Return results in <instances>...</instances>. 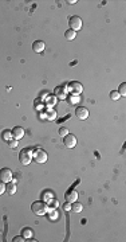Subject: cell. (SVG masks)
Returning a JSON list of instances; mask_svg holds the SVG:
<instances>
[{
	"mask_svg": "<svg viewBox=\"0 0 126 242\" xmlns=\"http://www.w3.org/2000/svg\"><path fill=\"white\" fill-rule=\"evenodd\" d=\"M75 36H77V32L73 31V30H67V31H64V38H66L67 40H74Z\"/></svg>",
	"mask_w": 126,
	"mask_h": 242,
	"instance_id": "obj_14",
	"label": "cell"
},
{
	"mask_svg": "<svg viewBox=\"0 0 126 242\" xmlns=\"http://www.w3.org/2000/svg\"><path fill=\"white\" fill-rule=\"evenodd\" d=\"M69 90L73 93L74 96H79L83 90V86H82L81 82H78V81H73L69 84Z\"/></svg>",
	"mask_w": 126,
	"mask_h": 242,
	"instance_id": "obj_6",
	"label": "cell"
},
{
	"mask_svg": "<svg viewBox=\"0 0 126 242\" xmlns=\"http://www.w3.org/2000/svg\"><path fill=\"white\" fill-rule=\"evenodd\" d=\"M8 145H10L11 148H16L18 147V140H10L8 141Z\"/></svg>",
	"mask_w": 126,
	"mask_h": 242,
	"instance_id": "obj_25",
	"label": "cell"
},
{
	"mask_svg": "<svg viewBox=\"0 0 126 242\" xmlns=\"http://www.w3.org/2000/svg\"><path fill=\"white\" fill-rule=\"evenodd\" d=\"M32 158H34V160H35L36 163L43 164V163L47 161V152L43 151V149H36V151L32 153Z\"/></svg>",
	"mask_w": 126,
	"mask_h": 242,
	"instance_id": "obj_4",
	"label": "cell"
},
{
	"mask_svg": "<svg viewBox=\"0 0 126 242\" xmlns=\"http://www.w3.org/2000/svg\"><path fill=\"white\" fill-rule=\"evenodd\" d=\"M71 210H73L74 213H81V211L83 210V206H82L81 203H78V202H74V203L71 204Z\"/></svg>",
	"mask_w": 126,
	"mask_h": 242,
	"instance_id": "obj_15",
	"label": "cell"
},
{
	"mask_svg": "<svg viewBox=\"0 0 126 242\" xmlns=\"http://www.w3.org/2000/svg\"><path fill=\"white\" fill-rule=\"evenodd\" d=\"M32 149L31 148H24L21 149V152L19 153V161H20L23 165H28L32 161Z\"/></svg>",
	"mask_w": 126,
	"mask_h": 242,
	"instance_id": "obj_2",
	"label": "cell"
},
{
	"mask_svg": "<svg viewBox=\"0 0 126 242\" xmlns=\"http://www.w3.org/2000/svg\"><path fill=\"white\" fill-rule=\"evenodd\" d=\"M6 192V183L0 180V195H3Z\"/></svg>",
	"mask_w": 126,
	"mask_h": 242,
	"instance_id": "obj_23",
	"label": "cell"
},
{
	"mask_svg": "<svg viewBox=\"0 0 126 242\" xmlns=\"http://www.w3.org/2000/svg\"><path fill=\"white\" fill-rule=\"evenodd\" d=\"M118 93L121 94V97H125V96H126V84H125V82L119 85V90H118Z\"/></svg>",
	"mask_w": 126,
	"mask_h": 242,
	"instance_id": "obj_20",
	"label": "cell"
},
{
	"mask_svg": "<svg viewBox=\"0 0 126 242\" xmlns=\"http://www.w3.org/2000/svg\"><path fill=\"white\" fill-rule=\"evenodd\" d=\"M50 219H51V221H56V219H58V214H56L55 209H54V211L50 214Z\"/></svg>",
	"mask_w": 126,
	"mask_h": 242,
	"instance_id": "obj_24",
	"label": "cell"
},
{
	"mask_svg": "<svg viewBox=\"0 0 126 242\" xmlns=\"http://www.w3.org/2000/svg\"><path fill=\"white\" fill-rule=\"evenodd\" d=\"M11 132H12V137H14L15 140H20L21 137L24 136V129L21 126H15Z\"/></svg>",
	"mask_w": 126,
	"mask_h": 242,
	"instance_id": "obj_10",
	"label": "cell"
},
{
	"mask_svg": "<svg viewBox=\"0 0 126 242\" xmlns=\"http://www.w3.org/2000/svg\"><path fill=\"white\" fill-rule=\"evenodd\" d=\"M47 207L48 206H47L44 202L36 200V202H34V203L31 204V210L35 215H44L46 213H47Z\"/></svg>",
	"mask_w": 126,
	"mask_h": 242,
	"instance_id": "obj_1",
	"label": "cell"
},
{
	"mask_svg": "<svg viewBox=\"0 0 126 242\" xmlns=\"http://www.w3.org/2000/svg\"><path fill=\"white\" fill-rule=\"evenodd\" d=\"M69 26H70V30H73V31L77 32L78 30H81L82 28V19L79 18V16H71L70 19H69Z\"/></svg>",
	"mask_w": 126,
	"mask_h": 242,
	"instance_id": "obj_3",
	"label": "cell"
},
{
	"mask_svg": "<svg viewBox=\"0 0 126 242\" xmlns=\"http://www.w3.org/2000/svg\"><path fill=\"white\" fill-rule=\"evenodd\" d=\"M78 199V194L77 191H74V190H69L66 192V200L69 203H74V202H77Z\"/></svg>",
	"mask_w": 126,
	"mask_h": 242,
	"instance_id": "obj_11",
	"label": "cell"
},
{
	"mask_svg": "<svg viewBox=\"0 0 126 242\" xmlns=\"http://www.w3.org/2000/svg\"><path fill=\"white\" fill-rule=\"evenodd\" d=\"M81 101V100H79V97H78V96H71L70 97V104H78V102Z\"/></svg>",
	"mask_w": 126,
	"mask_h": 242,
	"instance_id": "obj_21",
	"label": "cell"
},
{
	"mask_svg": "<svg viewBox=\"0 0 126 242\" xmlns=\"http://www.w3.org/2000/svg\"><path fill=\"white\" fill-rule=\"evenodd\" d=\"M44 49H46V43L43 40H35V42L32 43V50L35 53H43Z\"/></svg>",
	"mask_w": 126,
	"mask_h": 242,
	"instance_id": "obj_9",
	"label": "cell"
},
{
	"mask_svg": "<svg viewBox=\"0 0 126 242\" xmlns=\"http://www.w3.org/2000/svg\"><path fill=\"white\" fill-rule=\"evenodd\" d=\"M59 135L62 137H64L66 135H69V129H67V128H60V129H59Z\"/></svg>",
	"mask_w": 126,
	"mask_h": 242,
	"instance_id": "obj_22",
	"label": "cell"
},
{
	"mask_svg": "<svg viewBox=\"0 0 126 242\" xmlns=\"http://www.w3.org/2000/svg\"><path fill=\"white\" fill-rule=\"evenodd\" d=\"M21 235H23L24 238H31V237H32V232H31V229H30V227L23 229V232H21Z\"/></svg>",
	"mask_w": 126,
	"mask_h": 242,
	"instance_id": "obj_18",
	"label": "cell"
},
{
	"mask_svg": "<svg viewBox=\"0 0 126 242\" xmlns=\"http://www.w3.org/2000/svg\"><path fill=\"white\" fill-rule=\"evenodd\" d=\"M110 98H111L113 101H118V100L121 98V94L118 93V90H113V91H110Z\"/></svg>",
	"mask_w": 126,
	"mask_h": 242,
	"instance_id": "obj_17",
	"label": "cell"
},
{
	"mask_svg": "<svg viewBox=\"0 0 126 242\" xmlns=\"http://www.w3.org/2000/svg\"><path fill=\"white\" fill-rule=\"evenodd\" d=\"M14 179V174L10 168H1L0 169V180L4 183H10Z\"/></svg>",
	"mask_w": 126,
	"mask_h": 242,
	"instance_id": "obj_5",
	"label": "cell"
},
{
	"mask_svg": "<svg viewBox=\"0 0 126 242\" xmlns=\"http://www.w3.org/2000/svg\"><path fill=\"white\" fill-rule=\"evenodd\" d=\"M63 209H64V210H67V211H70V210H71V204L69 203V202H67V203L64 204V206H63Z\"/></svg>",
	"mask_w": 126,
	"mask_h": 242,
	"instance_id": "obj_27",
	"label": "cell"
},
{
	"mask_svg": "<svg viewBox=\"0 0 126 242\" xmlns=\"http://www.w3.org/2000/svg\"><path fill=\"white\" fill-rule=\"evenodd\" d=\"M12 241L14 242H23V241H26V238L23 237V235H18V237H15Z\"/></svg>",
	"mask_w": 126,
	"mask_h": 242,
	"instance_id": "obj_26",
	"label": "cell"
},
{
	"mask_svg": "<svg viewBox=\"0 0 126 242\" xmlns=\"http://www.w3.org/2000/svg\"><path fill=\"white\" fill-rule=\"evenodd\" d=\"M1 137H3L4 140L6 141H10L11 140V137H12V132H11L10 129H6L3 132V135H1Z\"/></svg>",
	"mask_w": 126,
	"mask_h": 242,
	"instance_id": "obj_16",
	"label": "cell"
},
{
	"mask_svg": "<svg viewBox=\"0 0 126 242\" xmlns=\"http://www.w3.org/2000/svg\"><path fill=\"white\" fill-rule=\"evenodd\" d=\"M55 97H58V98H60V100H63L64 97H66V90L63 88H56L55 89Z\"/></svg>",
	"mask_w": 126,
	"mask_h": 242,
	"instance_id": "obj_13",
	"label": "cell"
},
{
	"mask_svg": "<svg viewBox=\"0 0 126 242\" xmlns=\"http://www.w3.org/2000/svg\"><path fill=\"white\" fill-rule=\"evenodd\" d=\"M63 144H64V147L67 148H74L77 145V137L74 136V135H66V136L63 137Z\"/></svg>",
	"mask_w": 126,
	"mask_h": 242,
	"instance_id": "obj_7",
	"label": "cell"
},
{
	"mask_svg": "<svg viewBox=\"0 0 126 242\" xmlns=\"http://www.w3.org/2000/svg\"><path fill=\"white\" fill-rule=\"evenodd\" d=\"M75 116H77L79 120H86L89 117L87 108H84V106H79V108H77V110H75Z\"/></svg>",
	"mask_w": 126,
	"mask_h": 242,
	"instance_id": "obj_8",
	"label": "cell"
},
{
	"mask_svg": "<svg viewBox=\"0 0 126 242\" xmlns=\"http://www.w3.org/2000/svg\"><path fill=\"white\" fill-rule=\"evenodd\" d=\"M6 191H7L10 195H14L15 192H16V186H15V183H8V184H6Z\"/></svg>",
	"mask_w": 126,
	"mask_h": 242,
	"instance_id": "obj_12",
	"label": "cell"
},
{
	"mask_svg": "<svg viewBox=\"0 0 126 242\" xmlns=\"http://www.w3.org/2000/svg\"><path fill=\"white\" fill-rule=\"evenodd\" d=\"M48 204H50V207H51V209H55L56 210V207L59 206V202H58V199H54V198H51V199H50V202H48Z\"/></svg>",
	"mask_w": 126,
	"mask_h": 242,
	"instance_id": "obj_19",
	"label": "cell"
}]
</instances>
